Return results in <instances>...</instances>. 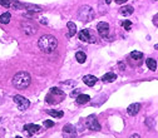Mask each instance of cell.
<instances>
[{
    "instance_id": "1",
    "label": "cell",
    "mask_w": 158,
    "mask_h": 138,
    "mask_svg": "<svg viewBox=\"0 0 158 138\" xmlns=\"http://www.w3.org/2000/svg\"><path fill=\"white\" fill-rule=\"evenodd\" d=\"M38 45H39V49L43 52V53H53L54 50L57 49L58 46V40L55 37H53V35H43V37H40L39 40H38Z\"/></svg>"
},
{
    "instance_id": "2",
    "label": "cell",
    "mask_w": 158,
    "mask_h": 138,
    "mask_svg": "<svg viewBox=\"0 0 158 138\" xmlns=\"http://www.w3.org/2000/svg\"><path fill=\"white\" fill-rule=\"evenodd\" d=\"M13 86L16 88V89H25L30 86L32 83V77L28 72H18V73L13 77Z\"/></svg>"
},
{
    "instance_id": "3",
    "label": "cell",
    "mask_w": 158,
    "mask_h": 138,
    "mask_svg": "<svg viewBox=\"0 0 158 138\" xmlns=\"http://www.w3.org/2000/svg\"><path fill=\"white\" fill-rule=\"evenodd\" d=\"M94 18V10L90 8L89 5H83L78 10V19L83 23H89L92 21Z\"/></svg>"
},
{
    "instance_id": "4",
    "label": "cell",
    "mask_w": 158,
    "mask_h": 138,
    "mask_svg": "<svg viewBox=\"0 0 158 138\" xmlns=\"http://www.w3.org/2000/svg\"><path fill=\"white\" fill-rule=\"evenodd\" d=\"M86 125L89 131H93V132H99L100 131V124L98 122L95 116H89L86 119Z\"/></svg>"
},
{
    "instance_id": "5",
    "label": "cell",
    "mask_w": 158,
    "mask_h": 138,
    "mask_svg": "<svg viewBox=\"0 0 158 138\" xmlns=\"http://www.w3.org/2000/svg\"><path fill=\"white\" fill-rule=\"evenodd\" d=\"M14 102H15L16 107L19 108L20 111L28 109L29 106H30V102L25 97H23V95H14Z\"/></svg>"
},
{
    "instance_id": "6",
    "label": "cell",
    "mask_w": 158,
    "mask_h": 138,
    "mask_svg": "<svg viewBox=\"0 0 158 138\" xmlns=\"http://www.w3.org/2000/svg\"><path fill=\"white\" fill-rule=\"evenodd\" d=\"M79 39L86 41V43H95V37L92 34V32L89 29H83V30L79 33Z\"/></svg>"
},
{
    "instance_id": "7",
    "label": "cell",
    "mask_w": 158,
    "mask_h": 138,
    "mask_svg": "<svg viewBox=\"0 0 158 138\" xmlns=\"http://www.w3.org/2000/svg\"><path fill=\"white\" fill-rule=\"evenodd\" d=\"M63 136L64 137H75L77 129L73 124H65L63 127Z\"/></svg>"
},
{
    "instance_id": "8",
    "label": "cell",
    "mask_w": 158,
    "mask_h": 138,
    "mask_svg": "<svg viewBox=\"0 0 158 138\" xmlns=\"http://www.w3.org/2000/svg\"><path fill=\"white\" fill-rule=\"evenodd\" d=\"M97 30L99 32V34L102 35V37H107L108 33H109V25H108V23H106V21L99 23L98 25H97Z\"/></svg>"
},
{
    "instance_id": "9",
    "label": "cell",
    "mask_w": 158,
    "mask_h": 138,
    "mask_svg": "<svg viewBox=\"0 0 158 138\" xmlns=\"http://www.w3.org/2000/svg\"><path fill=\"white\" fill-rule=\"evenodd\" d=\"M40 129V125H38V124H33V123H30V124H25L24 125V131L25 132H28L29 134H34V133H36Z\"/></svg>"
},
{
    "instance_id": "10",
    "label": "cell",
    "mask_w": 158,
    "mask_h": 138,
    "mask_svg": "<svg viewBox=\"0 0 158 138\" xmlns=\"http://www.w3.org/2000/svg\"><path fill=\"white\" fill-rule=\"evenodd\" d=\"M139 111H141V104L139 103H133L127 108V112H128L129 116H136Z\"/></svg>"
},
{
    "instance_id": "11",
    "label": "cell",
    "mask_w": 158,
    "mask_h": 138,
    "mask_svg": "<svg viewBox=\"0 0 158 138\" xmlns=\"http://www.w3.org/2000/svg\"><path fill=\"white\" fill-rule=\"evenodd\" d=\"M97 77H94V75H84L83 77V82L86 83V84L88 86V87H93L95 83H97Z\"/></svg>"
},
{
    "instance_id": "12",
    "label": "cell",
    "mask_w": 158,
    "mask_h": 138,
    "mask_svg": "<svg viewBox=\"0 0 158 138\" xmlns=\"http://www.w3.org/2000/svg\"><path fill=\"white\" fill-rule=\"evenodd\" d=\"M120 14L124 15V16H129L133 14V11H134V9H133V7H131V5H124V7L119 10Z\"/></svg>"
},
{
    "instance_id": "13",
    "label": "cell",
    "mask_w": 158,
    "mask_h": 138,
    "mask_svg": "<svg viewBox=\"0 0 158 138\" xmlns=\"http://www.w3.org/2000/svg\"><path fill=\"white\" fill-rule=\"evenodd\" d=\"M90 100V97L88 94H78L77 97V103L78 104H86Z\"/></svg>"
},
{
    "instance_id": "14",
    "label": "cell",
    "mask_w": 158,
    "mask_h": 138,
    "mask_svg": "<svg viewBox=\"0 0 158 138\" xmlns=\"http://www.w3.org/2000/svg\"><path fill=\"white\" fill-rule=\"evenodd\" d=\"M115 79H117V75H115L114 73H107V74H104L102 77V80L104 83H112Z\"/></svg>"
},
{
    "instance_id": "15",
    "label": "cell",
    "mask_w": 158,
    "mask_h": 138,
    "mask_svg": "<svg viewBox=\"0 0 158 138\" xmlns=\"http://www.w3.org/2000/svg\"><path fill=\"white\" fill-rule=\"evenodd\" d=\"M66 27H68L69 29V34H68V37H73V35H75L77 33V25L73 21H68L66 23Z\"/></svg>"
},
{
    "instance_id": "16",
    "label": "cell",
    "mask_w": 158,
    "mask_h": 138,
    "mask_svg": "<svg viewBox=\"0 0 158 138\" xmlns=\"http://www.w3.org/2000/svg\"><path fill=\"white\" fill-rule=\"evenodd\" d=\"M75 59H77V62L78 63H84L86 62V59H87V55H86V53L84 52H77L75 53Z\"/></svg>"
},
{
    "instance_id": "17",
    "label": "cell",
    "mask_w": 158,
    "mask_h": 138,
    "mask_svg": "<svg viewBox=\"0 0 158 138\" xmlns=\"http://www.w3.org/2000/svg\"><path fill=\"white\" fill-rule=\"evenodd\" d=\"M11 20V14L9 13V11H7V13H4L1 16H0V21H1L3 24H9Z\"/></svg>"
},
{
    "instance_id": "18",
    "label": "cell",
    "mask_w": 158,
    "mask_h": 138,
    "mask_svg": "<svg viewBox=\"0 0 158 138\" xmlns=\"http://www.w3.org/2000/svg\"><path fill=\"white\" fill-rule=\"evenodd\" d=\"M21 8H25L30 11H41V8L38 7V5H32V4H23Z\"/></svg>"
},
{
    "instance_id": "19",
    "label": "cell",
    "mask_w": 158,
    "mask_h": 138,
    "mask_svg": "<svg viewBox=\"0 0 158 138\" xmlns=\"http://www.w3.org/2000/svg\"><path fill=\"white\" fill-rule=\"evenodd\" d=\"M145 64H147V67L151 69V70H156L157 69V62L154 61V59H152V58H148L147 59V62H145Z\"/></svg>"
},
{
    "instance_id": "20",
    "label": "cell",
    "mask_w": 158,
    "mask_h": 138,
    "mask_svg": "<svg viewBox=\"0 0 158 138\" xmlns=\"http://www.w3.org/2000/svg\"><path fill=\"white\" fill-rule=\"evenodd\" d=\"M47 113H48L49 116L54 117V118H62V117H63V114H64V113H63L62 111H54V109L47 111Z\"/></svg>"
},
{
    "instance_id": "21",
    "label": "cell",
    "mask_w": 158,
    "mask_h": 138,
    "mask_svg": "<svg viewBox=\"0 0 158 138\" xmlns=\"http://www.w3.org/2000/svg\"><path fill=\"white\" fill-rule=\"evenodd\" d=\"M50 94L52 95H59V97H63L64 98V92L60 88H58V87H53L50 89Z\"/></svg>"
},
{
    "instance_id": "22",
    "label": "cell",
    "mask_w": 158,
    "mask_h": 138,
    "mask_svg": "<svg viewBox=\"0 0 158 138\" xmlns=\"http://www.w3.org/2000/svg\"><path fill=\"white\" fill-rule=\"evenodd\" d=\"M131 57L134 59V61H139V59H142L143 58V53L142 52H132V54H131Z\"/></svg>"
},
{
    "instance_id": "23",
    "label": "cell",
    "mask_w": 158,
    "mask_h": 138,
    "mask_svg": "<svg viewBox=\"0 0 158 138\" xmlns=\"http://www.w3.org/2000/svg\"><path fill=\"white\" fill-rule=\"evenodd\" d=\"M122 25H123V28L126 29V30H131V28H132V21H131V20H124V21H122Z\"/></svg>"
},
{
    "instance_id": "24",
    "label": "cell",
    "mask_w": 158,
    "mask_h": 138,
    "mask_svg": "<svg viewBox=\"0 0 158 138\" xmlns=\"http://www.w3.org/2000/svg\"><path fill=\"white\" fill-rule=\"evenodd\" d=\"M0 5H3L5 8H9L11 5V3H10V0H0Z\"/></svg>"
},
{
    "instance_id": "25",
    "label": "cell",
    "mask_w": 158,
    "mask_h": 138,
    "mask_svg": "<svg viewBox=\"0 0 158 138\" xmlns=\"http://www.w3.org/2000/svg\"><path fill=\"white\" fill-rule=\"evenodd\" d=\"M44 125H45L47 128H50V127H53V125H54V122L48 119V121H44Z\"/></svg>"
},
{
    "instance_id": "26",
    "label": "cell",
    "mask_w": 158,
    "mask_h": 138,
    "mask_svg": "<svg viewBox=\"0 0 158 138\" xmlns=\"http://www.w3.org/2000/svg\"><path fill=\"white\" fill-rule=\"evenodd\" d=\"M79 92H80L79 89H75V91H73V92L70 93V97H75V95H78V94H79Z\"/></svg>"
},
{
    "instance_id": "27",
    "label": "cell",
    "mask_w": 158,
    "mask_h": 138,
    "mask_svg": "<svg viewBox=\"0 0 158 138\" xmlns=\"http://www.w3.org/2000/svg\"><path fill=\"white\" fill-rule=\"evenodd\" d=\"M114 1L117 3V4H119V5H122V4H124L127 1V0H114Z\"/></svg>"
},
{
    "instance_id": "28",
    "label": "cell",
    "mask_w": 158,
    "mask_h": 138,
    "mask_svg": "<svg viewBox=\"0 0 158 138\" xmlns=\"http://www.w3.org/2000/svg\"><path fill=\"white\" fill-rule=\"evenodd\" d=\"M40 23L44 24V25H47V24H48V23H47V19H44V18H43V19H40Z\"/></svg>"
},
{
    "instance_id": "29",
    "label": "cell",
    "mask_w": 158,
    "mask_h": 138,
    "mask_svg": "<svg viewBox=\"0 0 158 138\" xmlns=\"http://www.w3.org/2000/svg\"><path fill=\"white\" fill-rule=\"evenodd\" d=\"M151 121H152L151 118H148V119H147V124H148V127H152V123H151Z\"/></svg>"
},
{
    "instance_id": "30",
    "label": "cell",
    "mask_w": 158,
    "mask_h": 138,
    "mask_svg": "<svg viewBox=\"0 0 158 138\" xmlns=\"http://www.w3.org/2000/svg\"><path fill=\"white\" fill-rule=\"evenodd\" d=\"M157 19H158V15L156 14V15H154V25H156V27H157V24H158V23H157Z\"/></svg>"
},
{
    "instance_id": "31",
    "label": "cell",
    "mask_w": 158,
    "mask_h": 138,
    "mask_svg": "<svg viewBox=\"0 0 158 138\" xmlns=\"http://www.w3.org/2000/svg\"><path fill=\"white\" fill-rule=\"evenodd\" d=\"M106 3H107V4H111V3H112V0H106Z\"/></svg>"
}]
</instances>
